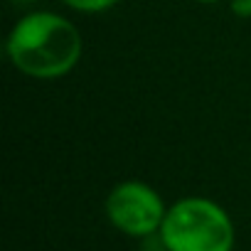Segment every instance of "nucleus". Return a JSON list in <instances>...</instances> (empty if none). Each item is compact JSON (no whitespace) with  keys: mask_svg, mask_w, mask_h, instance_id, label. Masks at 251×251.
I'll use <instances>...</instances> for the list:
<instances>
[{"mask_svg":"<svg viewBox=\"0 0 251 251\" xmlns=\"http://www.w3.org/2000/svg\"><path fill=\"white\" fill-rule=\"evenodd\" d=\"M13 67L30 79H62L81 59L79 27L59 13L37 10L15 23L5 42Z\"/></svg>","mask_w":251,"mask_h":251,"instance_id":"obj_1","label":"nucleus"},{"mask_svg":"<svg viewBox=\"0 0 251 251\" xmlns=\"http://www.w3.org/2000/svg\"><path fill=\"white\" fill-rule=\"evenodd\" d=\"M158 239L165 251H234L236 229L214 200L182 197L168 207Z\"/></svg>","mask_w":251,"mask_h":251,"instance_id":"obj_2","label":"nucleus"},{"mask_svg":"<svg viewBox=\"0 0 251 251\" xmlns=\"http://www.w3.org/2000/svg\"><path fill=\"white\" fill-rule=\"evenodd\" d=\"M168 207L158 190L141 180H123L106 197L108 222L126 236H155L165 222Z\"/></svg>","mask_w":251,"mask_h":251,"instance_id":"obj_3","label":"nucleus"},{"mask_svg":"<svg viewBox=\"0 0 251 251\" xmlns=\"http://www.w3.org/2000/svg\"><path fill=\"white\" fill-rule=\"evenodd\" d=\"M67 8L79 10V13H106L111 8H116L121 0H59Z\"/></svg>","mask_w":251,"mask_h":251,"instance_id":"obj_4","label":"nucleus"},{"mask_svg":"<svg viewBox=\"0 0 251 251\" xmlns=\"http://www.w3.org/2000/svg\"><path fill=\"white\" fill-rule=\"evenodd\" d=\"M229 8L239 18H251V0H229Z\"/></svg>","mask_w":251,"mask_h":251,"instance_id":"obj_5","label":"nucleus"},{"mask_svg":"<svg viewBox=\"0 0 251 251\" xmlns=\"http://www.w3.org/2000/svg\"><path fill=\"white\" fill-rule=\"evenodd\" d=\"M195 3H202V5H212V3H219V0H195Z\"/></svg>","mask_w":251,"mask_h":251,"instance_id":"obj_6","label":"nucleus"},{"mask_svg":"<svg viewBox=\"0 0 251 251\" xmlns=\"http://www.w3.org/2000/svg\"><path fill=\"white\" fill-rule=\"evenodd\" d=\"M20 3H30V0H20Z\"/></svg>","mask_w":251,"mask_h":251,"instance_id":"obj_7","label":"nucleus"}]
</instances>
